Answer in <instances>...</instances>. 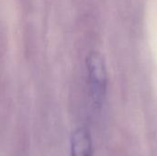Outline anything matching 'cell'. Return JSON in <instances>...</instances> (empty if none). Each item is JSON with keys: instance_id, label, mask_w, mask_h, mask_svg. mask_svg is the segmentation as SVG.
<instances>
[{"instance_id": "6da1fadb", "label": "cell", "mask_w": 157, "mask_h": 156, "mask_svg": "<svg viewBox=\"0 0 157 156\" xmlns=\"http://www.w3.org/2000/svg\"><path fill=\"white\" fill-rule=\"evenodd\" d=\"M86 67L91 96L96 107L100 108L106 96L108 73L104 58L98 52H91L86 58Z\"/></svg>"}, {"instance_id": "7a4b0ae2", "label": "cell", "mask_w": 157, "mask_h": 156, "mask_svg": "<svg viewBox=\"0 0 157 156\" xmlns=\"http://www.w3.org/2000/svg\"><path fill=\"white\" fill-rule=\"evenodd\" d=\"M71 156H93L92 138L88 129L80 127L71 136Z\"/></svg>"}]
</instances>
